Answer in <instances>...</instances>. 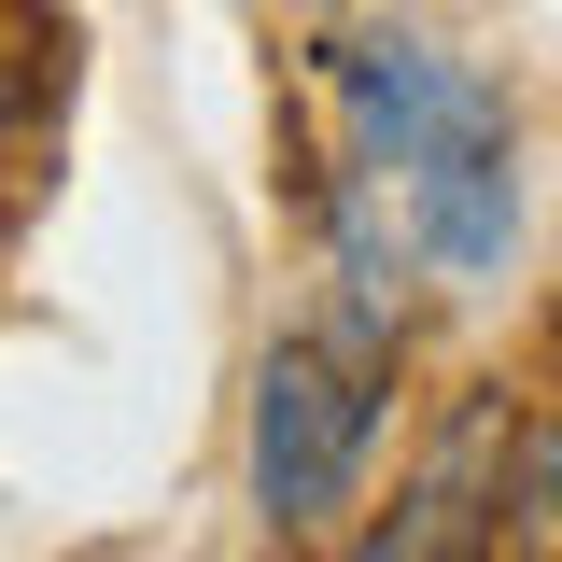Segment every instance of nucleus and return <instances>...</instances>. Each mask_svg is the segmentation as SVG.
<instances>
[{"label":"nucleus","instance_id":"1","mask_svg":"<svg viewBox=\"0 0 562 562\" xmlns=\"http://www.w3.org/2000/svg\"><path fill=\"white\" fill-rule=\"evenodd\" d=\"M324 99H338V183L394 211L436 281H492L520 239V127L479 70L422 29H338L324 43Z\"/></svg>","mask_w":562,"mask_h":562},{"label":"nucleus","instance_id":"2","mask_svg":"<svg viewBox=\"0 0 562 562\" xmlns=\"http://www.w3.org/2000/svg\"><path fill=\"white\" fill-rule=\"evenodd\" d=\"M394 351L380 324H295V338L254 366V520L268 535H338L351 492H366V450H380V408H394Z\"/></svg>","mask_w":562,"mask_h":562},{"label":"nucleus","instance_id":"3","mask_svg":"<svg viewBox=\"0 0 562 562\" xmlns=\"http://www.w3.org/2000/svg\"><path fill=\"white\" fill-rule=\"evenodd\" d=\"M492 479H506V422L479 408V422L408 479V506L380 520V549H479V535H492Z\"/></svg>","mask_w":562,"mask_h":562},{"label":"nucleus","instance_id":"4","mask_svg":"<svg viewBox=\"0 0 562 562\" xmlns=\"http://www.w3.org/2000/svg\"><path fill=\"white\" fill-rule=\"evenodd\" d=\"M492 549H562V422L506 436V479H492Z\"/></svg>","mask_w":562,"mask_h":562},{"label":"nucleus","instance_id":"5","mask_svg":"<svg viewBox=\"0 0 562 562\" xmlns=\"http://www.w3.org/2000/svg\"><path fill=\"white\" fill-rule=\"evenodd\" d=\"M14 113H29V57H0V127H14Z\"/></svg>","mask_w":562,"mask_h":562}]
</instances>
